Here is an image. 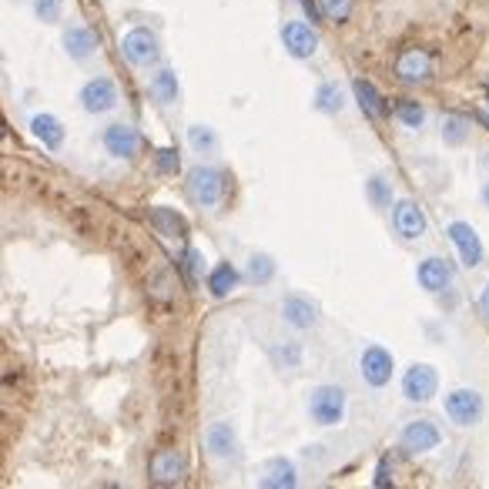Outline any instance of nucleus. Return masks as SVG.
I'll use <instances>...</instances> for the list:
<instances>
[{"label": "nucleus", "instance_id": "obj_1", "mask_svg": "<svg viewBox=\"0 0 489 489\" xmlns=\"http://www.w3.org/2000/svg\"><path fill=\"white\" fill-rule=\"evenodd\" d=\"M188 195L198 208H218L225 201V175L212 165H195L188 171Z\"/></svg>", "mask_w": 489, "mask_h": 489}, {"label": "nucleus", "instance_id": "obj_2", "mask_svg": "<svg viewBox=\"0 0 489 489\" xmlns=\"http://www.w3.org/2000/svg\"><path fill=\"white\" fill-rule=\"evenodd\" d=\"M308 415L319 426H336L345 415V389L342 385H315L308 392Z\"/></svg>", "mask_w": 489, "mask_h": 489}, {"label": "nucleus", "instance_id": "obj_3", "mask_svg": "<svg viewBox=\"0 0 489 489\" xmlns=\"http://www.w3.org/2000/svg\"><path fill=\"white\" fill-rule=\"evenodd\" d=\"M121 54L124 61L135 64V67H151L161 58V41L151 27H131L121 37Z\"/></svg>", "mask_w": 489, "mask_h": 489}, {"label": "nucleus", "instance_id": "obj_4", "mask_svg": "<svg viewBox=\"0 0 489 489\" xmlns=\"http://www.w3.org/2000/svg\"><path fill=\"white\" fill-rule=\"evenodd\" d=\"M148 476L154 486H178L188 476V456L182 449H158L148 462Z\"/></svg>", "mask_w": 489, "mask_h": 489}, {"label": "nucleus", "instance_id": "obj_5", "mask_svg": "<svg viewBox=\"0 0 489 489\" xmlns=\"http://www.w3.org/2000/svg\"><path fill=\"white\" fill-rule=\"evenodd\" d=\"M446 415L462 429L476 426L483 419V396L476 389H453L446 396Z\"/></svg>", "mask_w": 489, "mask_h": 489}, {"label": "nucleus", "instance_id": "obj_6", "mask_svg": "<svg viewBox=\"0 0 489 489\" xmlns=\"http://www.w3.org/2000/svg\"><path fill=\"white\" fill-rule=\"evenodd\" d=\"M392 71H396L402 84H426L432 77V58L423 47H406L396 58V64H392Z\"/></svg>", "mask_w": 489, "mask_h": 489}, {"label": "nucleus", "instance_id": "obj_7", "mask_svg": "<svg viewBox=\"0 0 489 489\" xmlns=\"http://www.w3.org/2000/svg\"><path fill=\"white\" fill-rule=\"evenodd\" d=\"M436 389H439V372L426 362H415V366L406 369V376H402V392L409 402H429V399L436 396Z\"/></svg>", "mask_w": 489, "mask_h": 489}, {"label": "nucleus", "instance_id": "obj_8", "mask_svg": "<svg viewBox=\"0 0 489 489\" xmlns=\"http://www.w3.org/2000/svg\"><path fill=\"white\" fill-rule=\"evenodd\" d=\"M392 369H396V362H392V352L383 349V345H369V349L362 352V359H359V372H362V379H366L372 389H383V385H389V379H392Z\"/></svg>", "mask_w": 489, "mask_h": 489}, {"label": "nucleus", "instance_id": "obj_9", "mask_svg": "<svg viewBox=\"0 0 489 489\" xmlns=\"http://www.w3.org/2000/svg\"><path fill=\"white\" fill-rule=\"evenodd\" d=\"M282 44H285V50H289L291 58L306 61V58H312V54L319 50V34H315V27L306 24V20H289V24L282 27Z\"/></svg>", "mask_w": 489, "mask_h": 489}, {"label": "nucleus", "instance_id": "obj_10", "mask_svg": "<svg viewBox=\"0 0 489 489\" xmlns=\"http://www.w3.org/2000/svg\"><path fill=\"white\" fill-rule=\"evenodd\" d=\"M399 443H402L406 453H432L436 446L443 443V432H439V426L432 419H413L409 426L402 429Z\"/></svg>", "mask_w": 489, "mask_h": 489}, {"label": "nucleus", "instance_id": "obj_11", "mask_svg": "<svg viewBox=\"0 0 489 489\" xmlns=\"http://www.w3.org/2000/svg\"><path fill=\"white\" fill-rule=\"evenodd\" d=\"M114 105H118V88H114L111 77H91L81 88V107L88 114H107Z\"/></svg>", "mask_w": 489, "mask_h": 489}, {"label": "nucleus", "instance_id": "obj_12", "mask_svg": "<svg viewBox=\"0 0 489 489\" xmlns=\"http://www.w3.org/2000/svg\"><path fill=\"white\" fill-rule=\"evenodd\" d=\"M392 225H396V231L406 242H419L429 229L426 212L415 201H399L396 208H392Z\"/></svg>", "mask_w": 489, "mask_h": 489}, {"label": "nucleus", "instance_id": "obj_13", "mask_svg": "<svg viewBox=\"0 0 489 489\" xmlns=\"http://www.w3.org/2000/svg\"><path fill=\"white\" fill-rule=\"evenodd\" d=\"M449 242L456 244L459 261H462L466 268H476V265L483 261V242H479V235H476L473 225L453 221V225H449Z\"/></svg>", "mask_w": 489, "mask_h": 489}, {"label": "nucleus", "instance_id": "obj_14", "mask_svg": "<svg viewBox=\"0 0 489 489\" xmlns=\"http://www.w3.org/2000/svg\"><path fill=\"white\" fill-rule=\"evenodd\" d=\"M105 148L107 154H114V158H124V161H135L141 151V135L131 128V124H111L105 131Z\"/></svg>", "mask_w": 489, "mask_h": 489}, {"label": "nucleus", "instance_id": "obj_15", "mask_svg": "<svg viewBox=\"0 0 489 489\" xmlns=\"http://www.w3.org/2000/svg\"><path fill=\"white\" fill-rule=\"evenodd\" d=\"M415 278H419V285L426 291H446L453 285V265L439 255H429V259L419 261V268H415Z\"/></svg>", "mask_w": 489, "mask_h": 489}, {"label": "nucleus", "instance_id": "obj_16", "mask_svg": "<svg viewBox=\"0 0 489 489\" xmlns=\"http://www.w3.org/2000/svg\"><path fill=\"white\" fill-rule=\"evenodd\" d=\"M205 449L214 459H238V436L231 423H212L205 429Z\"/></svg>", "mask_w": 489, "mask_h": 489}, {"label": "nucleus", "instance_id": "obj_17", "mask_svg": "<svg viewBox=\"0 0 489 489\" xmlns=\"http://www.w3.org/2000/svg\"><path fill=\"white\" fill-rule=\"evenodd\" d=\"M64 50H67L71 61H88V58L97 54V34L84 24H71L64 31Z\"/></svg>", "mask_w": 489, "mask_h": 489}, {"label": "nucleus", "instance_id": "obj_18", "mask_svg": "<svg viewBox=\"0 0 489 489\" xmlns=\"http://www.w3.org/2000/svg\"><path fill=\"white\" fill-rule=\"evenodd\" d=\"M282 319L289 322L291 329H315L319 325V306L308 302L306 295H289L282 302Z\"/></svg>", "mask_w": 489, "mask_h": 489}, {"label": "nucleus", "instance_id": "obj_19", "mask_svg": "<svg viewBox=\"0 0 489 489\" xmlns=\"http://www.w3.org/2000/svg\"><path fill=\"white\" fill-rule=\"evenodd\" d=\"M352 91H355V101H359V107L366 111L369 118H376V121L389 118V105L383 101V94L372 88V81H366V77H355V81H352Z\"/></svg>", "mask_w": 489, "mask_h": 489}, {"label": "nucleus", "instance_id": "obj_20", "mask_svg": "<svg viewBox=\"0 0 489 489\" xmlns=\"http://www.w3.org/2000/svg\"><path fill=\"white\" fill-rule=\"evenodd\" d=\"M299 483V473L289 459H268L265 462V476L259 479V486L265 489H291Z\"/></svg>", "mask_w": 489, "mask_h": 489}, {"label": "nucleus", "instance_id": "obj_21", "mask_svg": "<svg viewBox=\"0 0 489 489\" xmlns=\"http://www.w3.org/2000/svg\"><path fill=\"white\" fill-rule=\"evenodd\" d=\"M148 91H151V97L158 101V105H175L178 101V74L171 71V67H161L158 74H151V81H148Z\"/></svg>", "mask_w": 489, "mask_h": 489}, {"label": "nucleus", "instance_id": "obj_22", "mask_svg": "<svg viewBox=\"0 0 489 489\" xmlns=\"http://www.w3.org/2000/svg\"><path fill=\"white\" fill-rule=\"evenodd\" d=\"M31 131L34 138L41 141V144H47V148H61L64 144V124L54 114H34Z\"/></svg>", "mask_w": 489, "mask_h": 489}, {"label": "nucleus", "instance_id": "obj_23", "mask_svg": "<svg viewBox=\"0 0 489 489\" xmlns=\"http://www.w3.org/2000/svg\"><path fill=\"white\" fill-rule=\"evenodd\" d=\"M151 225L158 229V235H165V238H184L188 235V225H184V218L175 208H165V205H158L151 208Z\"/></svg>", "mask_w": 489, "mask_h": 489}, {"label": "nucleus", "instance_id": "obj_24", "mask_svg": "<svg viewBox=\"0 0 489 489\" xmlns=\"http://www.w3.org/2000/svg\"><path fill=\"white\" fill-rule=\"evenodd\" d=\"M208 289H212L214 299H225V295H231V291L238 289V272H235V265H229V261L214 265L212 276H208Z\"/></svg>", "mask_w": 489, "mask_h": 489}, {"label": "nucleus", "instance_id": "obj_25", "mask_svg": "<svg viewBox=\"0 0 489 489\" xmlns=\"http://www.w3.org/2000/svg\"><path fill=\"white\" fill-rule=\"evenodd\" d=\"M315 107L322 114H338L345 107V91L338 88L336 81H325L319 91H315Z\"/></svg>", "mask_w": 489, "mask_h": 489}, {"label": "nucleus", "instance_id": "obj_26", "mask_svg": "<svg viewBox=\"0 0 489 489\" xmlns=\"http://www.w3.org/2000/svg\"><path fill=\"white\" fill-rule=\"evenodd\" d=\"M439 131H443L446 144H462V141L470 138V121L462 114H443L439 118Z\"/></svg>", "mask_w": 489, "mask_h": 489}, {"label": "nucleus", "instance_id": "obj_27", "mask_svg": "<svg viewBox=\"0 0 489 489\" xmlns=\"http://www.w3.org/2000/svg\"><path fill=\"white\" fill-rule=\"evenodd\" d=\"M188 144L198 154H214L218 151V135L208 124H195V128H188Z\"/></svg>", "mask_w": 489, "mask_h": 489}, {"label": "nucleus", "instance_id": "obj_28", "mask_svg": "<svg viewBox=\"0 0 489 489\" xmlns=\"http://www.w3.org/2000/svg\"><path fill=\"white\" fill-rule=\"evenodd\" d=\"M352 7H355V0H319V11L329 24H345L352 17Z\"/></svg>", "mask_w": 489, "mask_h": 489}, {"label": "nucleus", "instance_id": "obj_29", "mask_svg": "<svg viewBox=\"0 0 489 489\" xmlns=\"http://www.w3.org/2000/svg\"><path fill=\"white\" fill-rule=\"evenodd\" d=\"M248 278L255 285H268L276 278V261L268 259V255H252V261H248Z\"/></svg>", "mask_w": 489, "mask_h": 489}, {"label": "nucleus", "instance_id": "obj_30", "mask_svg": "<svg viewBox=\"0 0 489 489\" xmlns=\"http://www.w3.org/2000/svg\"><path fill=\"white\" fill-rule=\"evenodd\" d=\"M396 118L406 124V128H423V121H426V111H423L419 101H399Z\"/></svg>", "mask_w": 489, "mask_h": 489}, {"label": "nucleus", "instance_id": "obj_31", "mask_svg": "<svg viewBox=\"0 0 489 489\" xmlns=\"http://www.w3.org/2000/svg\"><path fill=\"white\" fill-rule=\"evenodd\" d=\"M182 268H184V278H188V285H198L201 276H205V255H201V252H195V248H188V252H184Z\"/></svg>", "mask_w": 489, "mask_h": 489}, {"label": "nucleus", "instance_id": "obj_32", "mask_svg": "<svg viewBox=\"0 0 489 489\" xmlns=\"http://www.w3.org/2000/svg\"><path fill=\"white\" fill-rule=\"evenodd\" d=\"M369 201H372L376 208H389V201H392L389 182H383V178H369Z\"/></svg>", "mask_w": 489, "mask_h": 489}, {"label": "nucleus", "instance_id": "obj_33", "mask_svg": "<svg viewBox=\"0 0 489 489\" xmlns=\"http://www.w3.org/2000/svg\"><path fill=\"white\" fill-rule=\"evenodd\" d=\"M61 7L64 0H34V14H37V20H44V24L61 20Z\"/></svg>", "mask_w": 489, "mask_h": 489}, {"label": "nucleus", "instance_id": "obj_34", "mask_svg": "<svg viewBox=\"0 0 489 489\" xmlns=\"http://www.w3.org/2000/svg\"><path fill=\"white\" fill-rule=\"evenodd\" d=\"M154 161H158V171H165V175H175V171L182 168V158H178L175 148H158Z\"/></svg>", "mask_w": 489, "mask_h": 489}, {"label": "nucleus", "instance_id": "obj_35", "mask_svg": "<svg viewBox=\"0 0 489 489\" xmlns=\"http://www.w3.org/2000/svg\"><path fill=\"white\" fill-rule=\"evenodd\" d=\"M372 486H376V489L392 486V466H389V459H379V466H376V479H372Z\"/></svg>", "mask_w": 489, "mask_h": 489}, {"label": "nucleus", "instance_id": "obj_36", "mask_svg": "<svg viewBox=\"0 0 489 489\" xmlns=\"http://www.w3.org/2000/svg\"><path fill=\"white\" fill-rule=\"evenodd\" d=\"M299 4L306 7L308 20H319V17H322V11H319V4H315V0H299Z\"/></svg>", "mask_w": 489, "mask_h": 489}, {"label": "nucleus", "instance_id": "obj_37", "mask_svg": "<svg viewBox=\"0 0 489 489\" xmlns=\"http://www.w3.org/2000/svg\"><path fill=\"white\" fill-rule=\"evenodd\" d=\"M479 312H483V315L489 319V285H486L483 291H479Z\"/></svg>", "mask_w": 489, "mask_h": 489}, {"label": "nucleus", "instance_id": "obj_38", "mask_svg": "<svg viewBox=\"0 0 489 489\" xmlns=\"http://www.w3.org/2000/svg\"><path fill=\"white\" fill-rule=\"evenodd\" d=\"M483 205H486V208H489V184H486V188H483Z\"/></svg>", "mask_w": 489, "mask_h": 489}]
</instances>
